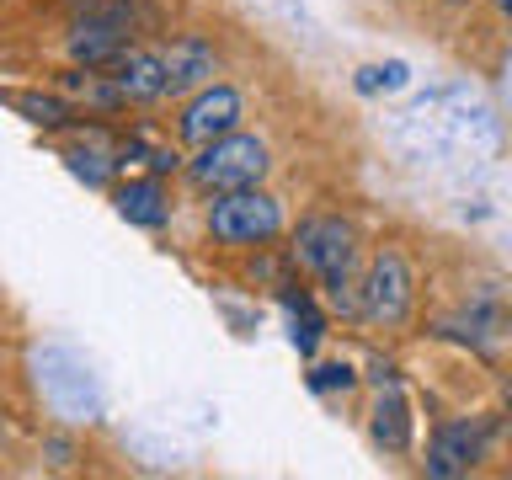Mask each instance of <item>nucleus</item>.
Returning <instances> with one entry per match:
<instances>
[{"instance_id": "obj_1", "label": "nucleus", "mask_w": 512, "mask_h": 480, "mask_svg": "<svg viewBox=\"0 0 512 480\" xmlns=\"http://www.w3.org/2000/svg\"><path fill=\"white\" fill-rule=\"evenodd\" d=\"M294 256L299 267H310L336 310H363V283H352V267H358V230L347 219H304L294 235Z\"/></svg>"}, {"instance_id": "obj_2", "label": "nucleus", "mask_w": 512, "mask_h": 480, "mask_svg": "<svg viewBox=\"0 0 512 480\" xmlns=\"http://www.w3.org/2000/svg\"><path fill=\"white\" fill-rule=\"evenodd\" d=\"M182 171L198 192H208V198H214V192H235V187H262V176L272 171V150H267V139L235 128V134L203 144Z\"/></svg>"}, {"instance_id": "obj_3", "label": "nucleus", "mask_w": 512, "mask_h": 480, "mask_svg": "<svg viewBox=\"0 0 512 480\" xmlns=\"http://www.w3.org/2000/svg\"><path fill=\"white\" fill-rule=\"evenodd\" d=\"M208 235L219 246H267V240L283 235V203L262 187L214 192V203H208Z\"/></svg>"}, {"instance_id": "obj_4", "label": "nucleus", "mask_w": 512, "mask_h": 480, "mask_svg": "<svg viewBox=\"0 0 512 480\" xmlns=\"http://www.w3.org/2000/svg\"><path fill=\"white\" fill-rule=\"evenodd\" d=\"M70 64H86V70H107L123 48H134V16H128L123 0H102V6H86V16L70 27Z\"/></svg>"}, {"instance_id": "obj_5", "label": "nucleus", "mask_w": 512, "mask_h": 480, "mask_svg": "<svg viewBox=\"0 0 512 480\" xmlns=\"http://www.w3.org/2000/svg\"><path fill=\"white\" fill-rule=\"evenodd\" d=\"M411 299H416V283H411V267L400 251H374L368 256V272H363V320L374 326H406L411 315Z\"/></svg>"}, {"instance_id": "obj_6", "label": "nucleus", "mask_w": 512, "mask_h": 480, "mask_svg": "<svg viewBox=\"0 0 512 480\" xmlns=\"http://www.w3.org/2000/svg\"><path fill=\"white\" fill-rule=\"evenodd\" d=\"M240 118H246V102H240V91L224 86V80H208V86L192 91V102L182 107V118H176V134H182V144H192V150H203V144L235 134Z\"/></svg>"}, {"instance_id": "obj_7", "label": "nucleus", "mask_w": 512, "mask_h": 480, "mask_svg": "<svg viewBox=\"0 0 512 480\" xmlns=\"http://www.w3.org/2000/svg\"><path fill=\"white\" fill-rule=\"evenodd\" d=\"M107 75H112V86H118L123 107H150L160 96H171L160 48H123V54L107 64Z\"/></svg>"}, {"instance_id": "obj_8", "label": "nucleus", "mask_w": 512, "mask_h": 480, "mask_svg": "<svg viewBox=\"0 0 512 480\" xmlns=\"http://www.w3.org/2000/svg\"><path fill=\"white\" fill-rule=\"evenodd\" d=\"M491 427L486 422H448L438 427V438L427 448V475H470L486 459Z\"/></svg>"}, {"instance_id": "obj_9", "label": "nucleus", "mask_w": 512, "mask_h": 480, "mask_svg": "<svg viewBox=\"0 0 512 480\" xmlns=\"http://www.w3.org/2000/svg\"><path fill=\"white\" fill-rule=\"evenodd\" d=\"M160 59H166V86H171V96H182V91H203L208 80L219 75L214 48H208L203 38H192V32L171 38L166 48H160Z\"/></svg>"}, {"instance_id": "obj_10", "label": "nucleus", "mask_w": 512, "mask_h": 480, "mask_svg": "<svg viewBox=\"0 0 512 480\" xmlns=\"http://www.w3.org/2000/svg\"><path fill=\"white\" fill-rule=\"evenodd\" d=\"M112 203H118V214L128 224H139V230L171 224V198H166V182H160V176H128V182L112 192Z\"/></svg>"}, {"instance_id": "obj_11", "label": "nucleus", "mask_w": 512, "mask_h": 480, "mask_svg": "<svg viewBox=\"0 0 512 480\" xmlns=\"http://www.w3.org/2000/svg\"><path fill=\"white\" fill-rule=\"evenodd\" d=\"M368 438H374L384 454H406L411 448V406L400 395V384H379V400L368 411Z\"/></svg>"}, {"instance_id": "obj_12", "label": "nucleus", "mask_w": 512, "mask_h": 480, "mask_svg": "<svg viewBox=\"0 0 512 480\" xmlns=\"http://www.w3.org/2000/svg\"><path fill=\"white\" fill-rule=\"evenodd\" d=\"M64 166H70L86 187H107L112 171H118V144H96V139L70 144V150H64Z\"/></svg>"}, {"instance_id": "obj_13", "label": "nucleus", "mask_w": 512, "mask_h": 480, "mask_svg": "<svg viewBox=\"0 0 512 480\" xmlns=\"http://www.w3.org/2000/svg\"><path fill=\"white\" fill-rule=\"evenodd\" d=\"M6 102H11L16 112H22L27 123H38V128H64V123L75 118V107L64 102V96H54V91H48V96H38V91H22V96H6Z\"/></svg>"}, {"instance_id": "obj_14", "label": "nucleus", "mask_w": 512, "mask_h": 480, "mask_svg": "<svg viewBox=\"0 0 512 480\" xmlns=\"http://www.w3.org/2000/svg\"><path fill=\"white\" fill-rule=\"evenodd\" d=\"M288 310H294V347H299V352H315V347H320V331H326L320 310H315L304 294H288Z\"/></svg>"}, {"instance_id": "obj_15", "label": "nucleus", "mask_w": 512, "mask_h": 480, "mask_svg": "<svg viewBox=\"0 0 512 480\" xmlns=\"http://www.w3.org/2000/svg\"><path fill=\"white\" fill-rule=\"evenodd\" d=\"M352 384H358V374H352L347 363H320V368H310V390L315 395H331V390H352Z\"/></svg>"}, {"instance_id": "obj_16", "label": "nucleus", "mask_w": 512, "mask_h": 480, "mask_svg": "<svg viewBox=\"0 0 512 480\" xmlns=\"http://www.w3.org/2000/svg\"><path fill=\"white\" fill-rule=\"evenodd\" d=\"M406 86V64H368L358 70V91H395Z\"/></svg>"}, {"instance_id": "obj_17", "label": "nucleus", "mask_w": 512, "mask_h": 480, "mask_svg": "<svg viewBox=\"0 0 512 480\" xmlns=\"http://www.w3.org/2000/svg\"><path fill=\"white\" fill-rule=\"evenodd\" d=\"M48 454H54V464H70V443H64V438H48Z\"/></svg>"}, {"instance_id": "obj_18", "label": "nucleus", "mask_w": 512, "mask_h": 480, "mask_svg": "<svg viewBox=\"0 0 512 480\" xmlns=\"http://www.w3.org/2000/svg\"><path fill=\"white\" fill-rule=\"evenodd\" d=\"M374 384H395V363H374V374H368Z\"/></svg>"}, {"instance_id": "obj_19", "label": "nucleus", "mask_w": 512, "mask_h": 480, "mask_svg": "<svg viewBox=\"0 0 512 480\" xmlns=\"http://www.w3.org/2000/svg\"><path fill=\"white\" fill-rule=\"evenodd\" d=\"M496 6H502V11H507V16H512V0H496Z\"/></svg>"}, {"instance_id": "obj_20", "label": "nucleus", "mask_w": 512, "mask_h": 480, "mask_svg": "<svg viewBox=\"0 0 512 480\" xmlns=\"http://www.w3.org/2000/svg\"><path fill=\"white\" fill-rule=\"evenodd\" d=\"M0 448H6V432H0Z\"/></svg>"}]
</instances>
